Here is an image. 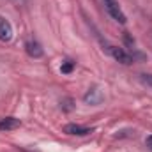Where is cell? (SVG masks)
<instances>
[{
    "label": "cell",
    "mask_w": 152,
    "mask_h": 152,
    "mask_svg": "<svg viewBox=\"0 0 152 152\" xmlns=\"http://www.w3.org/2000/svg\"><path fill=\"white\" fill-rule=\"evenodd\" d=\"M140 80L147 85V87H152V75H147V73H143V75H140Z\"/></svg>",
    "instance_id": "10"
},
{
    "label": "cell",
    "mask_w": 152,
    "mask_h": 152,
    "mask_svg": "<svg viewBox=\"0 0 152 152\" xmlns=\"http://www.w3.org/2000/svg\"><path fill=\"white\" fill-rule=\"evenodd\" d=\"M145 143H147V145H149V147L152 149V134L149 136V138H147V140H145Z\"/></svg>",
    "instance_id": "12"
},
{
    "label": "cell",
    "mask_w": 152,
    "mask_h": 152,
    "mask_svg": "<svg viewBox=\"0 0 152 152\" xmlns=\"http://www.w3.org/2000/svg\"><path fill=\"white\" fill-rule=\"evenodd\" d=\"M11 39H12V25H11L5 18L0 16V41L7 42V41H11Z\"/></svg>",
    "instance_id": "4"
},
{
    "label": "cell",
    "mask_w": 152,
    "mask_h": 152,
    "mask_svg": "<svg viewBox=\"0 0 152 152\" xmlns=\"http://www.w3.org/2000/svg\"><path fill=\"white\" fill-rule=\"evenodd\" d=\"M104 5H106V11L110 12V16L113 18L115 21H118V23H122V25L127 21L126 14H124L122 9L118 7V2H117V0H104Z\"/></svg>",
    "instance_id": "2"
},
{
    "label": "cell",
    "mask_w": 152,
    "mask_h": 152,
    "mask_svg": "<svg viewBox=\"0 0 152 152\" xmlns=\"http://www.w3.org/2000/svg\"><path fill=\"white\" fill-rule=\"evenodd\" d=\"M106 51L113 57L117 62H120V64H124V66L133 64V57H131L124 48H118V46H106Z\"/></svg>",
    "instance_id": "1"
},
{
    "label": "cell",
    "mask_w": 152,
    "mask_h": 152,
    "mask_svg": "<svg viewBox=\"0 0 152 152\" xmlns=\"http://www.w3.org/2000/svg\"><path fill=\"white\" fill-rule=\"evenodd\" d=\"M25 51H27L28 57H32V58H41L42 53H44V50L41 48V44L36 42V41H28V42H25Z\"/></svg>",
    "instance_id": "5"
},
{
    "label": "cell",
    "mask_w": 152,
    "mask_h": 152,
    "mask_svg": "<svg viewBox=\"0 0 152 152\" xmlns=\"http://www.w3.org/2000/svg\"><path fill=\"white\" fill-rule=\"evenodd\" d=\"M85 103H90V104H96V103H99L101 101V94H99V90L97 88H92L90 92H87L85 94Z\"/></svg>",
    "instance_id": "7"
},
{
    "label": "cell",
    "mask_w": 152,
    "mask_h": 152,
    "mask_svg": "<svg viewBox=\"0 0 152 152\" xmlns=\"http://www.w3.org/2000/svg\"><path fill=\"white\" fill-rule=\"evenodd\" d=\"M73 69H75V62H73V60H66V62H62V66H60V73H62V75H71Z\"/></svg>",
    "instance_id": "8"
},
{
    "label": "cell",
    "mask_w": 152,
    "mask_h": 152,
    "mask_svg": "<svg viewBox=\"0 0 152 152\" xmlns=\"http://www.w3.org/2000/svg\"><path fill=\"white\" fill-rule=\"evenodd\" d=\"M92 131H94L92 127H85V126H80V124H67L64 127V133L71 134V136H87Z\"/></svg>",
    "instance_id": "3"
},
{
    "label": "cell",
    "mask_w": 152,
    "mask_h": 152,
    "mask_svg": "<svg viewBox=\"0 0 152 152\" xmlns=\"http://www.w3.org/2000/svg\"><path fill=\"white\" fill-rule=\"evenodd\" d=\"M60 104H62V110H64V112H71V110L75 108V106H73L75 103H73V99H69V97H67V99H62Z\"/></svg>",
    "instance_id": "9"
},
{
    "label": "cell",
    "mask_w": 152,
    "mask_h": 152,
    "mask_svg": "<svg viewBox=\"0 0 152 152\" xmlns=\"http://www.w3.org/2000/svg\"><path fill=\"white\" fill-rule=\"evenodd\" d=\"M124 41H126V44H129V46H133V44H134V39H131V36H129L127 32L124 34Z\"/></svg>",
    "instance_id": "11"
},
{
    "label": "cell",
    "mask_w": 152,
    "mask_h": 152,
    "mask_svg": "<svg viewBox=\"0 0 152 152\" xmlns=\"http://www.w3.org/2000/svg\"><path fill=\"white\" fill-rule=\"evenodd\" d=\"M20 126H21V122L16 117H4L0 120V131H12V129H16Z\"/></svg>",
    "instance_id": "6"
}]
</instances>
